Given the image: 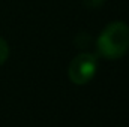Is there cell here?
Wrapping results in <instances>:
<instances>
[{
  "label": "cell",
  "instance_id": "1",
  "mask_svg": "<svg viewBox=\"0 0 129 127\" xmlns=\"http://www.w3.org/2000/svg\"><path fill=\"white\" fill-rule=\"evenodd\" d=\"M98 54L107 60H119L129 49V26L123 21L108 24L96 40Z\"/></svg>",
  "mask_w": 129,
  "mask_h": 127
},
{
  "label": "cell",
  "instance_id": "3",
  "mask_svg": "<svg viewBox=\"0 0 129 127\" xmlns=\"http://www.w3.org/2000/svg\"><path fill=\"white\" fill-rule=\"evenodd\" d=\"M9 57V46H8V42L0 37V64H3Z\"/></svg>",
  "mask_w": 129,
  "mask_h": 127
},
{
  "label": "cell",
  "instance_id": "2",
  "mask_svg": "<svg viewBox=\"0 0 129 127\" xmlns=\"http://www.w3.org/2000/svg\"><path fill=\"white\" fill-rule=\"evenodd\" d=\"M98 72V57L92 52H81L75 55L68 67L69 79L77 85L89 84Z\"/></svg>",
  "mask_w": 129,
  "mask_h": 127
},
{
  "label": "cell",
  "instance_id": "4",
  "mask_svg": "<svg viewBox=\"0 0 129 127\" xmlns=\"http://www.w3.org/2000/svg\"><path fill=\"white\" fill-rule=\"evenodd\" d=\"M105 0H83V3L87 6V8H92V9H96V8H101L104 5Z\"/></svg>",
  "mask_w": 129,
  "mask_h": 127
}]
</instances>
